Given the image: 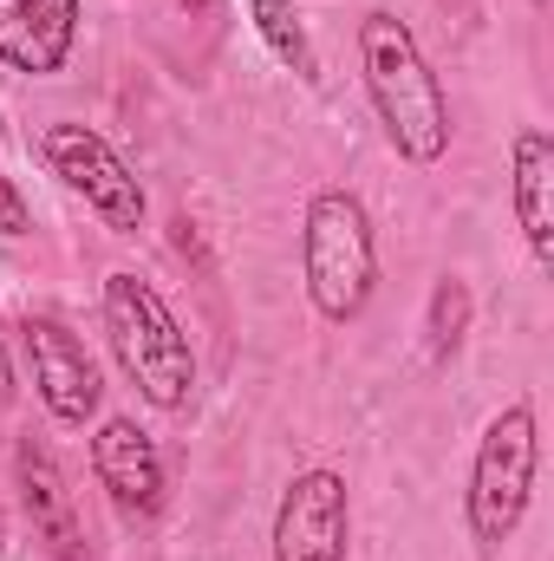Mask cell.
Listing matches in <instances>:
<instances>
[{"instance_id": "cell-1", "label": "cell", "mask_w": 554, "mask_h": 561, "mask_svg": "<svg viewBox=\"0 0 554 561\" xmlns=\"http://www.w3.org/2000/svg\"><path fill=\"white\" fill-rule=\"evenodd\" d=\"M359 66H366V92L379 105L385 138L399 144V157L437 163L450 150V99H443L417 33L399 13H366L359 20Z\"/></svg>"}, {"instance_id": "cell-2", "label": "cell", "mask_w": 554, "mask_h": 561, "mask_svg": "<svg viewBox=\"0 0 554 561\" xmlns=\"http://www.w3.org/2000/svg\"><path fill=\"white\" fill-rule=\"evenodd\" d=\"M300 275H307V300L320 320L346 327L366 313V300L379 287V242H372V216L353 190H320L307 203Z\"/></svg>"}, {"instance_id": "cell-3", "label": "cell", "mask_w": 554, "mask_h": 561, "mask_svg": "<svg viewBox=\"0 0 554 561\" xmlns=\"http://www.w3.org/2000/svg\"><path fill=\"white\" fill-rule=\"evenodd\" d=\"M105 333H112L118 366L131 373V386H138L157 412L189 405V392H196V353H189L176 313L163 307V294L143 275L105 280Z\"/></svg>"}, {"instance_id": "cell-4", "label": "cell", "mask_w": 554, "mask_h": 561, "mask_svg": "<svg viewBox=\"0 0 554 561\" xmlns=\"http://www.w3.org/2000/svg\"><path fill=\"white\" fill-rule=\"evenodd\" d=\"M535 463H542L535 405L516 399L489 419L483 444H476V463H470V536H476L483 556H496L522 529L529 496H535Z\"/></svg>"}, {"instance_id": "cell-5", "label": "cell", "mask_w": 554, "mask_h": 561, "mask_svg": "<svg viewBox=\"0 0 554 561\" xmlns=\"http://www.w3.org/2000/svg\"><path fill=\"white\" fill-rule=\"evenodd\" d=\"M39 150H46L53 176H66L99 209L105 229H118V236H138L143 229V183L131 176V163L99 138V131H85V125H46Z\"/></svg>"}, {"instance_id": "cell-6", "label": "cell", "mask_w": 554, "mask_h": 561, "mask_svg": "<svg viewBox=\"0 0 554 561\" xmlns=\"http://www.w3.org/2000/svg\"><path fill=\"white\" fill-rule=\"evenodd\" d=\"M353 510L339 470H300L275 510V561H346Z\"/></svg>"}, {"instance_id": "cell-7", "label": "cell", "mask_w": 554, "mask_h": 561, "mask_svg": "<svg viewBox=\"0 0 554 561\" xmlns=\"http://www.w3.org/2000/svg\"><path fill=\"white\" fill-rule=\"evenodd\" d=\"M13 483H20V510H26L33 542L53 561H85V523H79L72 483H66L59 457L39 437H20L13 444Z\"/></svg>"}, {"instance_id": "cell-8", "label": "cell", "mask_w": 554, "mask_h": 561, "mask_svg": "<svg viewBox=\"0 0 554 561\" xmlns=\"http://www.w3.org/2000/svg\"><path fill=\"white\" fill-rule=\"evenodd\" d=\"M26 359H33V386H39V405L53 412L59 424H85L99 412V366H92V353L59 327V320H33L26 313Z\"/></svg>"}, {"instance_id": "cell-9", "label": "cell", "mask_w": 554, "mask_h": 561, "mask_svg": "<svg viewBox=\"0 0 554 561\" xmlns=\"http://www.w3.org/2000/svg\"><path fill=\"white\" fill-rule=\"evenodd\" d=\"M92 470L112 496V510L125 523H143L163 510V457L150 444V431H138V419H105L92 437Z\"/></svg>"}, {"instance_id": "cell-10", "label": "cell", "mask_w": 554, "mask_h": 561, "mask_svg": "<svg viewBox=\"0 0 554 561\" xmlns=\"http://www.w3.org/2000/svg\"><path fill=\"white\" fill-rule=\"evenodd\" d=\"M79 0H0V66L46 79L72 59Z\"/></svg>"}, {"instance_id": "cell-11", "label": "cell", "mask_w": 554, "mask_h": 561, "mask_svg": "<svg viewBox=\"0 0 554 561\" xmlns=\"http://www.w3.org/2000/svg\"><path fill=\"white\" fill-rule=\"evenodd\" d=\"M516 222H522V242H529V255L554 268V138L549 131H516Z\"/></svg>"}, {"instance_id": "cell-12", "label": "cell", "mask_w": 554, "mask_h": 561, "mask_svg": "<svg viewBox=\"0 0 554 561\" xmlns=\"http://www.w3.org/2000/svg\"><path fill=\"white\" fill-rule=\"evenodd\" d=\"M249 20H255L262 46L275 53L280 66H293L300 79H313V46H307V26H300L293 0H249Z\"/></svg>"}, {"instance_id": "cell-13", "label": "cell", "mask_w": 554, "mask_h": 561, "mask_svg": "<svg viewBox=\"0 0 554 561\" xmlns=\"http://www.w3.org/2000/svg\"><path fill=\"white\" fill-rule=\"evenodd\" d=\"M463 327H470V287L457 275H443L430 287V353L450 359V353L463 346Z\"/></svg>"}, {"instance_id": "cell-14", "label": "cell", "mask_w": 554, "mask_h": 561, "mask_svg": "<svg viewBox=\"0 0 554 561\" xmlns=\"http://www.w3.org/2000/svg\"><path fill=\"white\" fill-rule=\"evenodd\" d=\"M26 229H33V216H26L20 190L7 183V170H0V236H26Z\"/></svg>"}, {"instance_id": "cell-15", "label": "cell", "mask_w": 554, "mask_h": 561, "mask_svg": "<svg viewBox=\"0 0 554 561\" xmlns=\"http://www.w3.org/2000/svg\"><path fill=\"white\" fill-rule=\"evenodd\" d=\"M13 392V366H7V346H0V399Z\"/></svg>"}, {"instance_id": "cell-16", "label": "cell", "mask_w": 554, "mask_h": 561, "mask_svg": "<svg viewBox=\"0 0 554 561\" xmlns=\"http://www.w3.org/2000/svg\"><path fill=\"white\" fill-rule=\"evenodd\" d=\"M176 7H183V13H209L216 0H176Z\"/></svg>"}]
</instances>
